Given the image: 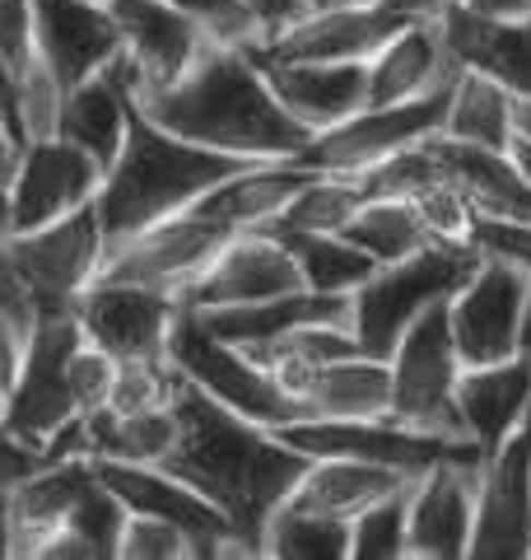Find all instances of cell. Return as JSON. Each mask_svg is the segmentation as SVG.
Returning a JSON list of instances; mask_svg holds the SVG:
<instances>
[{
    "label": "cell",
    "mask_w": 531,
    "mask_h": 560,
    "mask_svg": "<svg viewBox=\"0 0 531 560\" xmlns=\"http://www.w3.org/2000/svg\"><path fill=\"white\" fill-rule=\"evenodd\" d=\"M247 160H234V154L205 150L197 140L164 131L131 98L127 140H121L117 160L103 168V183H98V197H94L108 248H117L121 238H131L140 230H150L154 220L191 210V201H197L201 191H210L224 173H234Z\"/></svg>",
    "instance_id": "3"
},
{
    "label": "cell",
    "mask_w": 531,
    "mask_h": 560,
    "mask_svg": "<svg viewBox=\"0 0 531 560\" xmlns=\"http://www.w3.org/2000/svg\"><path fill=\"white\" fill-rule=\"evenodd\" d=\"M103 168L61 136H38L10 160V230H38L94 206Z\"/></svg>",
    "instance_id": "15"
},
{
    "label": "cell",
    "mask_w": 531,
    "mask_h": 560,
    "mask_svg": "<svg viewBox=\"0 0 531 560\" xmlns=\"http://www.w3.org/2000/svg\"><path fill=\"white\" fill-rule=\"evenodd\" d=\"M471 560H531V411L475 471Z\"/></svg>",
    "instance_id": "12"
},
{
    "label": "cell",
    "mask_w": 531,
    "mask_h": 560,
    "mask_svg": "<svg viewBox=\"0 0 531 560\" xmlns=\"http://www.w3.org/2000/svg\"><path fill=\"white\" fill-rule=\"evenodd\" d=\"M457 66L442 43L438 20H411L368 57V94L364 103H411L424 94L452 90Z\"/></svg>",
    "instance_id": "22"
},
{
    "label": "cell",
    "mask_w": 531,
    "mask_h": 560,
    "mask_svg": "<svg viewBox=\"0 0 531 560\" xmlns=\"http://www.w3.org/2000/svg\"><path fill=\"white\" fill-rule=\"evenodd\" d=\"M392 374V407L387 416L401 425L467 440L462 411H457V378H462V355H457L452 327H448V300L424 308L420 318L397 337L387 355Z\"/></svg>",
    "instance_id": "5"
},
{
    "label": "cell",
    "mask_w": 531,
    "mask_h": 560,
    "mask_svg": "<svg viewBox=\"0 0 531 560\" xmlns=\"http://www.w3.org/2000/svg\"><path fill=\"white\" fill-rule=\"evenodd\" d=\"M0 416H5V388H0Z\"/></svg>",
    "instance_id": "58"
},
{
    "label": "cell",
    "mask_w": 531,
    "mask_h": 560,
    "mask_svg": "<svg viewBox=\"0 0 531 560\" xmlns=\"http://www.w3.org/2000/svg\"><path fill=\"white\" fill-rule=\"evenodd\" d=\"M424 145L434 150V160L442 168V178H452L467 191V201L475 206V215L494 220H531V187L522 178L512 150H485V145H462L448 136H429Z\"/></svg>",
    "instance_id": "27"
},
{
    "label": "cell",
    "mask_w": 531,
    "mask_h": 560,
    "mask_svg": "<svg viewBox=\"0 0 531 560\" xmlns=\"http://www.w3.org/2000/svg\"><path fill=\"white\" fill-rule=\"evenodd\" d=\"M80 341L84 337H80L75 313L38 318V327H33L28 341H24L20 374H14V383L5 388V416H0V430L47 453V444L80 416L75 397H70V383H66L70 350H75Z\"/></svg>",
    "instance_id": "9"
},
{
    "label": "cell",
    "mask_w": 531,
    "mask_h": 560,
    "mask_svg": "<svg viewBox=\"0 0 531 560\" xmlns=\"http://www.w3.org/2000/svg\"><path fill=\"white\" fill-rule=\"evenodd\" d=\"M438 28L462 70H481V75L499 80L512 98H531V20L527 24L481 20V14L462 10L452 0L438 14Z\"/></svg>",
    "instance_id": "26"
},
{
    "label": "cell",
    "mask_w": 531,
    "mask_h": 560,
    "mask_svg": "<svg viewBox=\"0 0 531 560\" xmlns=\"http://www.w3.org/2000/svg\"><path fill=\"white\" fill-rule=\"evenodd\" d=\"M75 323L88 346L108 350L113 360H145L164 355L168 331L177 323V294L154 285H131V280H103L94 276L75 300Z\"/></svg>",
    "instance_id": "14"
},
{
    "label": "cell",
    "mask_w": 531,
    "mask_h": 560,
    "mask_svg": "<svg viewBox=\"0 0 531 560\" xmlns=\"http://www.w3.org/2000/svg\"><path fill=\"white\" fill-rule=\"evenodd\" d=\"M411 206H415V215L424 224V234H429V243H475L471 234H475V220L481 215H475L467 191L457 187L452 178H434Z\"/></svg>",
    "instance_id": "41"
},
{
    "label": "cell",
    "mask_w": 531,
    "mask_h": 560,
    "mask_svg": "<svg viewBox=\"0 0 531 560\" xmlns=\"http://www.w3.org/2000/svg\"><path fill=\"white\" fill-rule=\"evenodd\" d=\"M308 5H327V0H308Z\"/></svg>",
    "instance_id": "60"
},
{
    "label": "cell",
    "mask_w": 531,
    "mask_h": 560,
    "mask_svg": "<svg viewBox=\"0 0 531 560\" xmlns=\"http://www.w3.org/2000/svg\"><path fill=\"white\" fill-rule=\"evenodd\" d=\"M512 160H518V168H522V178H527V187H531V140H522V136H512Z\"/></svg>",
    "instance_id": "51"
},
{
    "label": "cell",
    "mask_w": 531,
    "mask_h": 560,
    "mask_svg": "<svg viewBox=\"0 0 531 560\" xmlns=\"http://www.w3.org/2000/svg\"><path fill=\"white\" fill-rule=\"evenodd\" d=\"M61 80L47 70L43 57H33L20 75V121H24V145L38 136H57V117H61Z\"/></svg>",
    "instance_id": "43"
},
{
    "label": "cell",
    "mask_w": 531,
    "mask_h": 560,
    "mask_svg": "<svg viewBox=\"0 0 531 560\" xmlns=\"http://www.w3.org/2000/svg\"><path fill=\"white\" fill-rule=\"evenodd\" d=\"M182 374L168 355H145V360H117L113 374V393H108V411L117 416H154V411H173L177 393H182Z\"/></svg>",
    "instance_id": "37"
},
{
    "label": "cell",
    "mask_w": 531,
    "mask_h": 560,
    "mask_svg": "<svg viewBox=\"0 0 531 560\" xmlns=\"http://www.w3.org/2000/svg\"><path fill=\"white\" fill-rule=\"evenodd\" d=\"M457 5L481 14V20H499V24H527L531 20V0H457Z\"/></svg>",
    "instance_id": "47"
},
{
    "label": "cell",
    "mask_w": 531,
    "mask_h": 560,
    "mask_svg": "<svg viewBox=\"0 0 531 560\" xmlns=\"http://www.w3.org/2000/svg\"><path fill=\"white\" fill-rule=\"evenodd\" d=\"M0 154L14 160V131H10V117H5V103H0Z\"/></svg>",
    "instance_id": "52"
},
{
    "label": "cell",
    "mask_w": 531,
    "mask_h": 560,
    "mask_svg": "<svg viewBox=\"0 0 531 560\" xmlns=\"http://www.w3.org/2000/svg\"><path fill=\"white\" fill-rule=\"evenodd\" d=\"M405 514H411V486L368 504L350 523V560H405Z\"/></svg>",
    "instance_id": "38"
},
{
    "label": "cell",
    "mask_w": 531,
    "mask_h": 560,
    "mask_svg": "<svg viewBox=\"0 0 531 560\" xmlns=\"http://www.w3.org/2000/svg\"><path fill=\"white\" fill-rule=\"evenodd\" d=\"M438 136L462 140V145L512 150V136H518V98H512L499 80L481 75V70H457Z\"/></svg>",
    "instance_id": "31"
},
{
    "label": "cell",
    "mask_w": 531,
    "mask_h": 560,
    "mask_svg": "<svg viewBox=\"0 0 531 560\" xmlns=\"http://www.w3.org/2000/svg\"><path fill=\"white\" fill-rule=\"evenodd\" d=\"M113 560H197V541H191L168 518L127 510V518H121V533H117V556Z\"/></svg>",
    "instance_id": "42"
},
{
    "label": "cell",
    "mask_w": 531,
    "mask_h": 560,
    "mask_svg": "<svg viewBox=\"0 0 531 560\" xmlns=\"http://www.w3.org/2000/svg\"><path fill=\"white\" fill-rule=\"evenodd\" d=\"M354 248H364L368 257L387 267V261H401L420 253L429 234H424V224L415 215L411 201H387V197H368L359 210H354V220L341 230Z\"/></svg>",
    "instance_id": "35"
},
{
    "label": "cell",
    "mask_w": 531,
    "mask_h": 560,
    "mask_svg": "<svg viewBox=\"0 0 531 560\" xmlns=\"http://www.w3.org/2000/svg\"><path fill=\"white\" fill-rule=\"evenodd\" d=\"M518 355L531 360V276H527V300H522V323H518Z\"/></svg>",
    "instance_id": "50"
},
{
    "label": "cell",
    "mask_w": 531,
    "mask_h": 560,
    "mask_svg": "<svg viewBox=\"0 0 531 560\" xmlns=\"http://www.w3.org/2000/svg\"><path fill=\"white\" fill-rule=\"evenodd\" d=\"M228 238H234V230H224V224H210L201 215H191V210H177V215L154 220L150 230H140L131 238H121L117 248H108L98 276L182 294Z\"/></svg>",
    "instance_id": "16"
},
{
    "label": "cell",
    "mask_w": 531,
    "mask_h": 560,
    "mask_svg": "<svg viewBox=\"0 0 531 560\" xmlns=\"http://www.w3.org/2000/svg\"><path fill=\"white\" fill-rule=\"evenodd\" d=\"M261 560H350V523L280 500L261 523Z\"/></svg>",
    "instance_id": "32"
},
{
    "label": "cell",
    "mask_w": 531,
    "mask_h": 560,
    "mask_svg": "<svg viewBox=\"0 0 531 560\" xmlns=\"http://www.w3.org/2000/svg\"><path fill=\"white\" fill-rule=\"evenodd\" d=\"M475 248L485 257H499L508 267H518L522 276H531V220H494L481 215L475 220Z\"/></svg>",
    "instance_id": "45"
},
{
    "label": "cell",
    "mask_w": 531,
    "mask_h": 560,
    "mask_svg": "<svg viewBox=\"0 0 531 560\" xmlns=\"http://www.w3.org/2000/svg\"><path fill=\"white\" fill-rule=\"evenodd\" d=\"M127 113H131V94L103 75H88L80 84H70L61 98V117H57V136L80 145L98 168H108L117 160L121 140H127Z\"/></svg>",
    "instance_id": "30"
},
{
    "label": "cell",
    "mask_w": 531,
    "mask_h": 560,
    "mask_svg": "<svg viewBox=\"0 0 531 560\" xmlns=\"http://www.w3.org/2000/svg\"><path fill=\"white\" fill-rule=\"evenodd\" d=\"M5 243L33 304H38V318H61V313L75 308L80 290L98 276L103 257H108V238H103L94 206L51 224H38V230H20Z\"/></svg>",
    "instance_id": "10"
},
{
    "label": "cell",
    "mask_w": 531,
    "mask_h": 560,
    "mask_svg": "<svg viewBox=\"0 0 531 560\" xmlns=\"http://www.w3.org/2000/svg\"><path fill=\"white\" fill-rule=\"evenodd\" d=\"M38 57L33 43V0H0V61L10 66L14 84H20L24 66Z\"/></svg>",
    "instance_id": "46"
},
{
    "label": "cell",
    "mask_w": 531,
    "mask_h": 560,
    "mask_svg": "<svg viewBox=\"0 0 531 560\" xmlns=\"http://www.w3.org/2000/svg\"><path fill=\"white\" fill-rule=\"evenodd\" d=\"M0 178H10V160H5V154H0Z\"/></svg>",
    "instance_id": "56"
},
{
    "label": "cell",
    "mask_w": 531,
    "mask_h": 560,
    "mask_svg": "<svg viewBox=\"0 0 531 560\" xmlns=\"http://www.w3.org/2000/svg\"><path fill=\"white\" fill-rule=\"evenodd\" d=\"M387 10H397V14H405V20H438L442 10L452 5V0H382Z\"/></svg>",
    "instance_id": "48"
},
{
    "label": "cell",
    "mask_w": 531,
    "mask_h": 560,
    "mask_svg": "<svg viewBox=\"0 0 531 560\" xmlns=\"http://www.w3.org/2000/svg\"><path fill=\"white\" fill-rule=\"evenodd\" d=\"M442 113H448V90L411 98V103H364L359 113H350L345 121H335V127L312 131L294 160L308 173L359 178L364 168L382 164L387 154L429 140L442 127Z\"/></svg>",
    "instance_id": "8"
},
{
    "label": "cell",
    "mask_w": 531,
    "mask_h": 560,
    "mask_svg": "<svg viewBox=\"0 0 531 560\" xmlns=\"http://www.w3.org/2000/svg\"><path fill=\"white\" fill-rule=\"evenodd\" d=\"M33 43L61 90L98 75L117 51V24L103 0H33Z\"/></svg>",
    "instance_id": "21"
},
{
    "label": "cell",
    "mask_w": 531,
    "mask_h": 560,
    "mask_svg": "<svg viewBox=\"0 0 531 560\" xmlns=\"http://www.w3.org/2000/svg\"><path fill=\"white\" fill-rule=\"evenodd\" d=\"M304 5H308V0H290V10H294V14H298V10H304Z\"/></svg>",
    "instance_id": "57"
},
{
    "label": "cell",
    "mask_w": 531,
    "mask_h": 560,
    "mask_svg": "<svg viewBox=\"0 0 531 560\" xmlns=\"http://www.w3.org/2000/svg\"><path fill=\"white\" fill-rule=\"evenodd\" d=\"M275 103L304 131H327L364 108L368 61H280L261 66Z\"/></svg>",
    "instance_id": "23"
},
{
    "label": "cell",
    "mask_w": 531,
    "mask_h": 560,
    "mask_svg": "<svg viewBox=\"0 0 531 560\" xmlns=\"http://www.w3.org/2000/svg\"><path fill=\"white\" fill-rule=\"evenodd\" d=\"M113 374H117V360L108 350L80 341L70 350V364H66V383H70V397H75V411L80 416H94L108 407V393H113Z\"/></svg>",
    "instance_id": "44"
},
{
    "label": "cell",
    "mask_w": 531,
    "mask_h": 560,
    "mask_svg": "<svg viewBox=\"0 0 531 560\" xmlns=\"http://www.w3.org/2000/svg\"><path fill=\"white\" fill-rule=\"evenodd\" d=\"M304 290L298 261L275 234L238 230L224 248L205 261V271L177 294L182 308H228V304H257L275 294Z\"/></svg>",
    "instance_id": "18"
},
{
    "label": "cell",
    "mask_w": 531,
    "mask_h": 560,
    "mask_svg": "<svg viewBox=\"0 0 531 560\" xmlns=\"http://www.w3.org/2000/svg\"><path fill=\"white\" fill-rule=\"evenodd\" d=\"M527 300V276L499 257L475 261V271L448 294V327L462 364H489L518 355V323Z\"/></svg>",
    "instance_id": "17"
},
{
    "label": "cell",
    "mask_w": 531,
    "mask_h": 560,
    "mask_svg": "<svg viewBox=\"0 0 531 560\" xmlns=\"http://www.w3.org/2000/svg\"><path fill=\"white\" fill-rule=\"evenodd\" d=\"M135 103L164 131L234 154V160H294L312 136L275 103L247 47L205 43L182 80L164 90H140Z\"/></svg>",
    "instance_id": "2"
},
{
    "label": "cell",
    "mask_w": 531,
    "mask_h": 560,
    "mask_svg": "<svg viewBox=\"0 0 531 560\" xmlns=\"http://www.w3.org/2000/svg\"><path fill=\"white\" fill-rule=\"evenodd\" d=\"M0 514H5V495H0Z\"/></svg>",
    "instance_id": "59"
},
{
    "label": "cell",
    "mask_w": 531,
    "mask_h": 560,
    "mask_svg": "<svg viewBox=\"0 0 531 560\" xmlns=\"http://www.w3.org/2000/svg\"><path fill=\"white\" fill-rule=\"evenodd\" d=\"M275 440H285L298 448L304 458H359V463H378L405 471V477H424L429 467L462 458V463H481L471 440H448V434H429L415 425H401L392 416H364V420H317V416H298L290 425L275 430Z\"/></svg>",
    "instance_id": "7"
},
{
    "label": "cell",
    "mask_w": 531,
    "mask_h": 560,
    "mask_svg": "<svg viewBox=\"0 0 531 560\" xmlns=\"http://www.w3.org/2000/svg\"><path fill=\"white\" fill-rule=\"evenodd\" d=\"M457 411H462V430L475 453L489 458L531 411V360L508 355L489 364H462Z\"/></svg>",
    "instance_id": "24"
},
{
    "label": "cell",
    "mask_w": 531,
    "mask_h": 560,
    "mask_svg": "<svg viewBox=\"0 0 531 560\" xmlns=\"http://www.w3.org/2000/svg\"><path fill=\"white\" fill-rule=\"evenodd\" d=\"M335 5H382V0H335Z\"/></svg>",
    "instance_id": "55"
},
{
    "label": "cell",
    "mask_w": 531,
    "mask_h": 560,
    "mask_svg": "<svg viewBox=\"0 0 531 560\" xmlns=\"http://www.w3.org/2000/svg\"><path fill=\"white\" fill-rule=\"evenodd\" d=\"M103 10L113 14L121 51L140 70V90H164V84L182 80L205 47L201 28L173 0H103Z\"/></svg>",
    "instance_id": "20"
},
{
    "label": "cell",
    "mask_w": 531,
    "mask_h": 560,
    "mask_svg": "<svg viewBox=\"0 0 531 560\" xmlns=\"http://www.w3.org/2000/svg\"><path fill=\"white\" fill-rule=\"evenodd\" d=\"M434 178H442V168H438V160H434V150L424 145H405V150H397V154H387L382 164H374V168H364L359 183L364 187V197H387V201H415L424 187H429Z\"/></svg>",
    "instance_id": "39"
},
{
    "label": "cell",
    "mask_w": 531,
    "mask_h": 560,
    "mask_svg": "<svg viewBox=\"0 0 531 560\" xmlns=\"http://www.w3.org/2000/svg\"><path fill=\"white\" fill-rule=\"evenodd\" d=\"M304 416L317 420H364V416H387L392 407V374L387 360L378 355H341L317 364L304 393Z\"/></svg>",
    "instance_id": "29"
},
{
    "label": "cell",
    "mask_w": 531,
    "mask_h": 560,
    "mask_svg": "<svg viewBox=\"0 0 531 560\" xmlns=\"http://www.w3.org/2000/svg\"><path fill=\"white\" fill-rule=\"evenodd\" d=\"M312 173L298 160H247L243 168L224 173V178L201 191L191 201V215H201L210 224H224V230H261L271 224L280 210L294 201V191L304 187Z\"/></svg>",
    "instance_id": "25"
},
{
    "label": "cell",
    "mask_w": 531,
    "mask_h": 560,
    "mask_svg": "<svg viewBox=\"0 0 531 560\" xmlns=\"http://www.w3.org/2000/svg\"><path fill=\"white\" fill-rule=\"evenodd\" d=\"M164 355L177 364V374H182L191 388H201L205 397H215L220 407L257 420L266 430H280V425H290V420L304 416L294 397L280 393L271 370H261L257 360H247L238 346L220 341L215 331L201 323L197 308L177 313Z\"/></svg>",
    "instance_id": "6"
},
{
    "label": "cell",
    "mask_w": 531,
    "mask_h": 560,
    "mask_svg": "<svg viewBox=\"0 0 531 560\" xmlns=\"http://www.w3.org/2000/svg\"><path fill=\"white\" fill-rule=\"evenodd\" d=\"M14 230H10V187H5V178H0V238H10Z\"/></svg>",
    "instance_id": "53"
},
{
    "label": "cell",
    "mask_w": 531,
    "mask_h": 560,
    "mask_svg": "<svg viewBox=\"0 0 531 560\" xmlns=\"http://www.w3.org/2000/svg\"><path fill=\"white\" fill-rule=\"evenodd\" d=\"M88 463H94V477L121 500V510L177 523V528L197 541V560H257V551L234 533V523L201 490L177 481L173 471L154 463H117V458H88Z\"/></svg>",
    "instance_id": "11"
},
{
    "label": "cell",
    "mask_w": 531,
    "mask_h": 560,
    "mask_svg": "<svg viewBox=\"0 0 531 560\" xmlns=\"http://www.w3.org/2000/svg\"><path fill=\"white\" fill-rule=\"evenodd\" d=\"M173 5L215 47H257L266 38V24L257 20V10L247 0H173Z\"/></svg>",
    "instance_id": "40"
},
{
    "label": "cell",
    "mask_w": 531,
    "mask_h": 560,
    "mask_svg": "<svg viewBox=\"0 0 531 560\" xmlns=\"http://www.w3.org/2000/svg\"><path fill=\"white\" fill-rule=\"evenodd\" d=\"M420 477H405V471L378 467V463H359V458H312L308 471L298 477V486L290 490V504H304L327 518H345L354 523L368 504H378L397 490L415 486Z\"/></svg>",
    "instance_id": "28"
},
{
    "label": "cell",
    "mask_w": 531,
    "mask_h": 560,
    "mask_svg": "<svg viewBox=\"0 0 531 560\" xmlns=\"http://www.w3.org/2000/svg\"><path fill=\"white\" fill-rule=\"evenodd\" d=\"M247 5H252L257 10V20L266 24V33H271V28H280V24H285L290 20V0H247Z\"/></svg>",
    "instance_id": "49"
},
{
    "label": "cell",
    "mask_w": 531,
    "mask_h": 560,
    "mask_svg": "<svg viewBox=\"0 0 531 560\" xmlns=\"http://www.w3.org/2000/svg\"><path fill=\"white\" fill-rule=\"evenodd\" d=\"M518 136L531 140V98H518Z\"/></svg>",
    "instance_id": "54"
},
{
    "label": "cell",
    "mask_w": 531,
    "mask_h": 560,
    "mask_svg": "<svg viewBox=\"0 0 531 560\" xmlns=\"http://www.w3.org/2000/svg\"><path fill=\"white\" fill-rule=\"evenodd\" d=\"M173 416H177V434L158 467L173 471L177 481H187L191 490H201L234 523V533L257 551L261 523L298 486L312 458H304L285 440H275V430L220 407L215 397H205L191 383H182Z\"/></svg>",
    "instance_id": "1"
},
{
    "label": "cell",
    "mask_w": 531,
    "mask_h": 560,
    "mask_svg": "<svg viewBox=\"0 0 531 560\" xmlns=\"http://www.w3.org/2000/svg\"><path fill=\"white\" fill-rule=\"evenodd\" d=\"M475 471H481V463L448 458L411 486L405 560H467L475 518Z\"/></svg>",
    "instance_id": "19"
},
{
    "label": "cell",
    "mask_w": 531,
    "mask_h": 560,
    "mask_svg": "<svg viewBox=\"0 0 531 560\" xmlns=\"http://www.w3.org/2000/svg\"><path fill=\"white\" fill-rule=\"evenodd\" d=\"M177 416L154 411V416H117V411H94L84 416V440L88 458H117V463H164V453L173 448Z\"/></svg>",
    "instance_id": "34"
},
{
    "label": "cell",
    "mask_w": 531,
    "mask_h": 560,
    "mask_svg": "<svg viewBox=\"0 0 531 560\" xmlns=\"http://www.w3.org/2000/svg\"><path fill=\"white\" fill-rule=\"evenodd\" d=\"M405 14L387 5H304L290 14L280 28H271L247 57L257 66H280V61H368L374 51L392 38Z\"/></svg>",
    "instance_id": "13"
},
{
    "label": "cell",
    "mask_w": 531,
    "mask_h": 560,
    "mask_svg": "<svg viewBox=\"0 0 531 560\" xmlns=\"http://www.w3.org/2000/svg\"><path fill=\"white\" fill-rule=\"evenodd\" d=\"M261 230L275 234L290 248V257L298 261V276H304L308 290L350 294L354 285H364V280L378 271V261L364 248H354L345 234H294V230H275V224H261Z\"/></svg>",
    "instance_id": "33"
},
{
    "label": "cell",
    "mask_w": 531,
    "mask_h": 560,
    "mask_svg": "<svg viewBox=\"0 0 531 560\" xmlns=\"http://www.w3.org/2000/svg\"><path fill=\"white\" fill-rule=\"evenodd\" d=\"M368 197L354 178H335V173H312V178L294 191V201L271 220L275 230H294V234H341L354 220Z\"/></svg>",
    "instance_id": "36"
},
{
    "label": "cell",
    "mask_w": 531,
    "mask_h": 560,
    "mask_svg": "<svg viewBox=\"0 0 531 560\" xmlns=\"http://www.w3.org/2000/svg\"><path fill=\"white\" fill-rule=\"evenodd\" d=\"M481 248L475 243H424L420 253L387 261L364 285L350 290V331L364 355L387 360L405 327L424 308L442 304L475 271Z\"/></svg>",
    "instance_id": "4"
}]
</instances>
